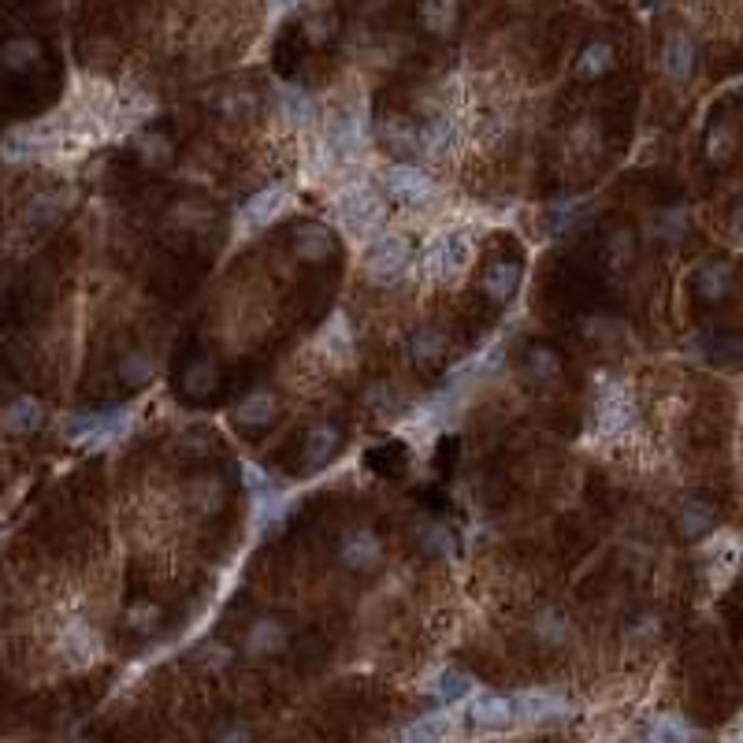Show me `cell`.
Returning a JSON list of instances; mask_svg holds the SVG:
<instances>
[{
    "label": "cell",
    "mask_w": 743,
    "mask_h": 743,
    "mask_svg": "<svg viewBox=\"0 0 743 743\" xmlns=\"http://www.w3.org/2000/svg\"><path fill=\"white\" fill-rule=\"evenodd\" d=\"M131 431V413L127 409H112V413H90V417L71 420V439L90 450H105L119 443Z\"/></svg>",
    "instance_id": "7a4b0ae2"
},
{
    "label": "cell",
    "mask_w": 743,
    "mask_h": 743,
    "mask_svg": "<svg viewBox=\"0 0 743 743\" xmlns=\"http://www.w3.org/2000/svg\"><path fill=\"white\" fill-rule=\"evenodd\" d=\"M0 60H4V67H12V71H27L38 60V45L30 38H15L0 49Z\"/></svg>",
    "instance_id": "f1b7e54d"
},
{
    "label": "cell",
    "mask_w": 743,
    "mask_h": 743,
    "mask_svg": "<svg viewBox=\"0 0 743 743\" xmlns=\"http://www.w3.org/2000/svg\"><path fill=\"white\" fill-rule=\"evenodd\" d=\"M517 283H521V268L517 264H495L491 272L483 275V290L495 301H509L517 294Z\"/></svg>",
    "instance_id": "44dd1931"
},
{
    "label": "cell",
    "mask_w": 743,
    "mask_h": 743,
    "mask_svg": "<svg viewBox=\"0 0 743 743\" xmlns=\"http://www.w3.org/2000/svg\"><path fill=\"white\" fill-rule=\"evenodd\" d=\"M335 446H339V431L331 428V424H316V428L309 431V439H305V457H309V465H324L327 457L335 454Z\"/></svg>",
    "instance_id": "d4e9b609"
},
{
    "label": "cell",
    "mask_w": 743,
    "mask_h": 743,
    "mask_svg": "<svg viewBox=\"0 0 743 743\" xmlns=\"http://www.w3.org/2000/svg\"><path fill=\"white\" fill-rule=\"evenodd\" d=\"M216 743H253V736H249L246 725H231L227 732H220V740Z\"/></svg>",
    "instance_id": "836d02e7"
},
{
    "label": "cell",
    "mask_w": 743,
    "mask_h": 743,
    "mask_svg": "<svg viewBox=\"0 0 743 743\" xmlns=\"http://www.w3.org/2000/svg\"><path fill=\"white\" fill-rule=\"evenodd\" d=\"M420 23L431 34H446L457 23V0H424L420 4Z\"/></svg>",
    "instance_id": "603a6c76"
},
{
    "label": "cell",
    "mask_w": 743,
    "mask_h": 743,
    "mask_svg": "<svg viewBox=\"0 0 743 743\" xmlns=\"http://www.w3.org/2000/svg\"><path fill=\"white\" fill-rule=\"evenodd\" d=\"M216 387V365L212 361H194V365L183 372V391L190 398H205V394Z\"/></svg>",
    "instance_id": "4316f807"
},
{
    "label": "cell",
    "mask_w": 743,
    "mask_h": 743,
    "mask_svg": "<svg viewBox=\"0 0 743 743\" xmlns=\"http://www.w3.org/2000/svg\"><path fill=\"white\" fill-rule=\"evenodd\" d=\"M446 350V339L439 335V331H424V335H417V339L409 342V353L417 357L420 365H428V361H435L439 353Z\"/></svg>",
    "instance_id": "4dcf8cb0"
},
{
    "label": "cell",
    "mask_w": 743,
    "mask_h": 743,
    "mask_svg": "<svg viewBox=\"0 0 743 743\" xmlns=\"http://www.w3.org/2000/svg\"><path fill=\"white\" fill-rule=\"evenodd\" d=\"M450 732H454V717L439 710V714H424L417 721H409L402 729V743H446Z\"/></svg>",
    "instance_id": "4fadbf2b"
},
{
    "label": "cell",
    "mask_w": 743,
    "mask_h": 743,
    "mask_svg": "<svg viewBox=\"0 0 743 743\" xmlns=\"http://www.w3.org/2000/svg\"><path fill=\"white\" fill-rule=\"evenodd\" d=\"M335 216L350 235H368L376 231L383 220V197L372 186H350L346 194H339L335 201Z\"/></svg>",
    "instance_id": "6da1fadb"
},
{
    "label": "cell",
    "mask_w": 743,
    "mask_h": 743,
    "mask_svg": "<svg viewBox=\"0 0 743 743\" xmlns=\"http://www.w3.org/2000/svg\"><path fill=\"white\" fill-rule=\"evenodd\" d=\"M409 264V242L402 235H387V238H376L365 253V272L372 283H391L398 275L405 272Z\"/></svg>",
    "instance_id": "5b68a950"
},
{
    "label": "cell",
    "mask_w": 743,
    "mask_h": 743,
    "mask_svg": "<svg viewBox=\"0 0 743 743\" xmlns=\"http://www.w3.org/2000/svg\"><path fill=\"white\" fill-rule=\"evenodd\" d=\"M714 521L717 513L706 502H684V509H680V532L688 535V539H703L714 528Z\"/></svg>",
    "instance_id": "7402d4cb"
},
{
    "label": "cell",
    "mask_w": 743,
    "mask_h": 743,
    "mask_svg": "<svg viewBox=\"0 0 743 743\" xmlns=\"http://www.w3.org/2000/svg\"><path fill=\"white\" fill-rule=\"evenodd\" d=\"M610 67H613V49L606 41H591L584 49V56H580V75L584 79H599Z\"/></svg>",
    "instance_id": "83f0119b"
},
{
    "label": "cell",
    "mask_w": 743,
    "mask_h": 743,
    "mask_svg": "<svg viewBox=\"0 0 743 743\" xmlns=\"http://www.w3.org/2000/svg\"><path fill=\"white\" fill-rule=\"evenodd\" d=\"M279 105H283V116H287L290 123H298V127H309L316 119L313 97L305 90H298V86H283V90H279Z\"/></svg>",
    "instance_id": "d6986e66"
},
{
    "label": "cell",
    "mask_w": 743,
    "mask_h": 743,
    "mask_svg": "<svg viewBox=\"0 0 743 743\" xmlns=\"http://www.w3.org/2000/svg\"><path fill=\"white\" fill-rule=\"evenodd\" d=\"M283 643H287V632H283V625H279V621H257V625L249 628V639H246L249 654L279 651Z\"/></svg>",
    "instance_id": "cb8c5ba5"
},
{
    "label": "cell",
    "mask_w": 743,
    "mask_h": 743,
    "mask_svg": "<svg viewBox=\"0 0 743 743\" xmlns=\"http://www.w3.org/2000/svg\"><path fill=\"white\" fill-rule=\"evenodd\" d=\"M469 717L476 729L498 732L517 721V703L509 695H476L469 703Z\"/></svg>",
    "instance_id": "ba28073f"
},
{
    "label": "cell",
    "mask_w": 743,
    "mask_h": 743,
    "mask_svg": "<svg viewBox=\"0 0 743 743\" xmlns=\"http://www.w3.org/2000/svg\"><path fill=\"white\" fill-rule=\"evenodd\" d=\"M242 472H246V480H249V491H257V495H261V491H272V480H268V476H264L257 465H249V461H246V465H242Z\"/></svg>",
    "instance_id": "d6a6232c"
},
{
    "label": "cell",
    "mask_w": 743,
    "mask_h": 743,
    "mask_svg": "<svg viewBox=\"0 0 743 743\" xmlns=\"http://www.w3.org/2000/svg\"><path fill=\"white\" fill-rule=\"evenodd\" d=\"M513 703H517V721H550V717L569 714V703L554 691H528Z\"/></svg>",
    "instance_id": "8fae6325"
},
{
    "label": "cell",
    "mask_w": 743,
    "mask_h": 743,
    "mask_svg": "<svg viewBox=\"0 0 743 743\" xmlns=\"http://www.w3.org/2000/svg\"><path fill=\"white\" fill-rule=\"evenodd\" d=\"M60 654L75 665H90L105 654V643L97 636V628L86 625V621H71V625L60 632Z\"/></svg>",
    "instance_id": "52a82bcc"
},
{
    "label": "cell",
    "mask_w": 743,
    "mask_h": 743,
    "mask_svg": "<svg viewBox=\"0 0 743 743\" xmlns=\"http://www.w3.org/2000/svg\"><path fill=\"white\" fill-rule=\"evenodd\" d=\"M327 142L339 153L342 160H353L361 149H365V127L357 116H335L331 127H327Z\"/></svg>",
    "instance_id": "30bf717a"
},
{
    "label": "cell",
    "mask_w": 743,
    "mask_h": 743,
    "mask_svg": "<svg viewBox=\"0 0 743 743\" xmlns=\"http://www.w3.org/2000/svg\"><path fill=\"white\" fill-rule=\"evenodd\" d=\"M272 417H275V398L268 391L249 394L246 402L235 405V420L238 424H249V428H261V424H268Z\"/></svg>",
    "instance_id": "ffe728a7"
},
{
    "label": "cell",
    "mask_w": 743,
    "mask_h": 743,
    "mask_svg": "<svg viewBox=\"0 0 743 743\" xmlns=\"http://www.w3.org/2000/svg\"><path fill=\"white\" fill-rule=\"evenodd\" d=\"M320 346H324L327 357L335 361H350V350H353V335H350V320L342 313H335L327 320V327L320 331Z\"/></svg>",
    "instance_id": "e0dca14e"
},
{
    "label": "cell",
    "mask_w": 743,
    "mask_h": 743,
    "mask_svg": "<svg viewBox=\"0 0 743 743\" xmlns=\"http://www.w3.org/2000/svg\"><path fill=\"white\" fill-rule=\"evenodd\" d=\"M632 420H636V402L625 387H610L606 394H599V409H595V435L599 439L625 431Z\"/></svg>",
    "instance_id": "8992f818"
},
{
    "label": "cell",
    "mask_w": 743,
    "mask_h": 743,
    "mask_svg": "<svg viewBox=\"0 0 743 743\" xmlns=\"http://www.w3.org/2000/svg\"><path fill=\"white\" fill-rule=\"evenodd\" d=\"M41 420H45V405L38 402V398H15L12 405H8V413H4V424H8V431H34L41 428Z\"/></svg>",
    "instance_id": "ac0fdd59"
},
{
    "label": "cell",
    "mask_w": 743,
    "mask_h": 743,
    "mask_svg": "<svg viewBox=\"0 0 743 743\" xmlns=\"http://www.w3.org/2000/svg\"><path fill=\"white\" fill-rule=\"evenodd\" d=\"M383 183H387L391 194L405 197V201H431V194H435L431 179L420 168H413V164H391V168L383 171Z\"/></svg>",
    "instance_id": "9c48e42d"
},
{
    "label": "cell",
    "mask_w": 743,
    "mask_h": 743,
    "mask_svg": "<svg viewBox=\"0 0 743 743\" xmlns=\"http://www.w3.org/2000/svg\"><path fill=\"white\" fill-rule=\"evenodd\" d=\"M428 272L435 279H457L472 264V238L465 231H446L431 242L428 249Z\"/></svg>",
    "instance_id": "3957f363"
},
{
    "label": "cell",
    "mask_w": 743,
    "mask_h": 743,
    "mask_svg": "<svg viewBox=\"0 0 743 743\" xmlns=\"http://www.w3.org/2000/svg\"><path fill=\"white\" fill-rule=\"evenodd\" d=\"M691 67H695V45H691V38H684V34H677V38L665 41L662 49V71L669 82H688L691 79Z\"/></svg>",
    "instance_id": "7c38bea8"
},
{
    "label": "cell",
    "mask_w": 743,
    "mask_h": 743,
    "mask_svg": "<svg viewBox=\"0 0 743 743\" xmlns=\"http://www.w3.org/2000/svg\"><path fill=\"white\" fill-rule=\"evenodd\" d=\"M331 249H335V238L320 223H305V227L294 231V253L301 261H324Z\"/></svg>",
    "instance_id": "9a60e30c"
},
{
    "label": "cell",
    "mask_w": 743,
    "mask_h": 743,
    "mask_svg": "<svg viewBox=\"0 0 743 743\" xmlns=\"http://www.w3.org/2000/svg\"><path fill=\"white\" fill-rule=\"evenodd\" d=\"M342 561L350 569H372L379 561V539L372 532H350L342 539Z\"/></svg>",
    "instance_id": "2e32d148"
},
{
    "label": "cell",
    "mask_w": 743,
    "mask_h": 743,
    "mask_svg": "<svg viewBox=\"0 0 743 743\" xmlns=\"http://www.w3.org/2000/svg\"><path fill=\"white\" fill-rule=\"evenodd\" d=\"M647 743H699V729L680 714H658L647 729Z\"/></svg>",
    "instance_id": "5bb4252c"
},
{
    "label": "cell",
    "mask_w": 743,
    "mask_h": 743,
    "mask_svg": "<svg viewBox=\"0 0 743 743\" xmlns=\"http://www.w3.org/2000/svg\"><path fill=\"white\" fill-rule=\"evenodd\" d=\"M290 205H294V197H290L287 186H264L261 194H253L246 205L238 209V227H242L246 235H253V231H261V227L279 220Z\"/></svg>",
    "instance_id": "277c9868"
},
{
    "label": "cell",
    "mask_w": 743,
    "mask_h": 743,
    "mask_svg": "<svg viewBox=\"0 0 743 743\" xmlns=\"http://www.w3.org/2000/svg\"><path fill=\"white\" fill-rule=\"evenodd\" d=\"M729 287H732V279L725 264H717V268H706L703 272V298H721Z\"/></svg>",
    "instance_id": "1f68e13d"
},
{
    "label": "cell",
    "mask_w": 743,
    "mask_h": 743,
    "mask_svg": "<svg viewBox=\"0 0 743 743\" xmlns=\"http://www.w3.org/2000/svg\"><path fill=\"white\" fill-rule=\"evenodd\" d=\"M119 379H123L127 387H142V383L153 379V361H149L145 353H131V357L119 365Z\"/></svg>",
    "instance_id": "f546056e"
},
{
    "label": "cell",
    "mask_w": 743,
    "mask_h": 743,
    "mask_svg": "<svg viewBox=\"0 0 743 743\" xmlns=\"http://www.w3.org/2000/svg\"><path fill=\"white\" fill-rule=\"evenodd\" d=\"M431 695H439V699H446V703H454V699H461V695H469L472 691V677L469 673H461V669H443L439 677L431 680Z\"/></svg>",
    "instance_id": "484cf974"
}]
</instances>
